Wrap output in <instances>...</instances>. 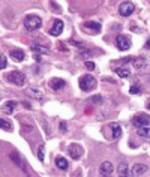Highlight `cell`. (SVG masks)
<instances>
[{"label": "cell", "mask_w": 150, "mask_h": 177, "mask_svg": "<svg viewBox=\"0 0 150 177\" xmlns=\"http://www.w3.org/2000/svg\"><path fill=\"white\" fill-rule=\"evenodd\" d=\"M9 56H11V59H14L15 62H23L24 57H26V54H24L23 50H12L11 53H9Z\"/></svg>", "instance_id": "13"}, {"label": "cell", "mask_w": 150, "mask_h": 177, "mask_svg": "<svg viewBox=\"0 0 150 177\" xmlns=\"http://www.w3.org/2000/svg\"><path fill=\"white\" fill-rule=\"evenodd\" d=\"M111 135H113L114 140L120 138V135H122V128H120L119 123H113V125H111Z\"/></svg>", "instance_id": "19"}, {"label": "cell", "mask_w": 150, "mask_h": 177, "mask_svg": "<svg viewBox=\"0 0 150 177\" xmlns=\"http://www.w3.org/2000/svg\"><path fill=\"white\" fill-rule=\"evenodd\" d=\"M66 86V83L62 80V78H51L50 80V87L53 89V90H60V89H63Z\"/></svg>", "instance_id": "12"}, {"label": "cell", "mask_w": 150, "mask_h": 177, "mask_svg": "<svg viewBox=\"0 0 150 177\" xmlns=\"http://www.w3.org/2000/svg\"><path fill=\"white\" fill-rule=\"evenodd\" d=\"M56 165H57V168H60V170H68L69 162H68V159H65L63 156H57V158H56Z\"/></svg>", "instance_id": "18"}, {"label": "cell", "mask_w": 150, "mask_h": 177, "mask_svg": "<svg viewBox=\"0 0 150 177\" xmlns=\"http://www.w3.org/2000/svg\"><path fill=\"white\" fill-rule=\"evenodd\" d=\"M116 47L119 48L120 51H128L131 48V41L129 38L125 35H119L116 38Z\"/></svg>", "instance_id": "5"}, {"label": "cell", "mask_w": 150, "mask_h": 177, "mask_svg": "<svg viewBox=\"0 0 150 177\" xmlns=\"http://www.w3.org/2000/svg\"><path fill=\"white\" fill-rule=\"evenodd\" d=\"M116 74H117L120 78H129V77H131V71L128 69L126 66H123V68H117V69H116Z\"/></svg>", "instance_id": "20"}, {"label": "cell", "mask_w": 150, "mask_h": 177, "mask_svg": "<svg viewBox=\"0 0 150 177\" xmlns=\"http://www.w3.org/2000/svg\"><path fill=\"white\" fill-rule=\"evenodd\" d=\"M41 26H42V20H41V17H38V15H27L26 20H24V27H26L29 32L38 30Z\"/></svg>", "instance_id": "2"}, {"label": "cell", "mask_w": 150, "mask_h": 177, "mask_svg": "<svg viewBox=\"0 0 150 177\" xmlns=\"http://www.w3.org/2000/svg\"><path fill=\"white\" fill-rule=\"evenodd\" d=\"M84 27H86V29H90L93 32H101V24L95 23V21H86V23H84Z\"/></svg>", "instance_id": "21"}, {"label": "cell", "mask_w": 150, "mask_h": 177, "mask_svg": "<svg viewBox=\"0 0 150 177\" xmlns=\"http://www.w3.org/2000/svg\"><path fill=\"white\" fill-rule=\"evenodd\" d=\"M83 147H81L80 144H71L69 147H68V153L72 159H80L81 156H83Z\"/></svg>", "instance_id": "7"}, {"label": "cell", "mask_w": 150, "mask_h": 177, "mask_svg": "<svg viewBox=\"0 0 150 177\" xmlns=\"http://www.w3.org/2000/svg\"><path fill=\"white\" fill-rule=\"evenodd\" d=\"M96 86H98V81L93 75H84L80 78V87L83 92H92L96 89Z\"/></svg>", "instance_id": "1"}, {"label": "cell", "mask_w": 150, "mask_h": 177, "mask_svg": "<svg viewBox=\"0 0 150 177\" xmlns=\"http://www.w3.org/2000/svg\"><path fill=\"white\" fill-rule=\"evenodd\" d=\"M30 50H32V51H35L36 54H39V56H41V54H50V50H48V48L47 47H44V45H38V44H32V45H30Z\"/></svg>", "instance_id": "15"}, {"label": "cell", "mask_w": 150, "mask_h": 177, "mask_svg": "<svg viewBox=\"0 0 150 177\" xmlns=\"http://www.w3.org/2000/svg\"><path fill=\"white\" fill-rule=\"evenodd\" d=\"M132 65H134V68H135V69H143V68L147 65V60L144 59V57H134Z\"/></svg>", "instance_id": "17"}, {"label": "cell", "mask_w": 150, "mask_h": 177, "mask_svg": "<svg viewBox=\"0 0 150 177\" xmlns=\"http://www.w3.org/2000/svg\"><path fill=\"white\" fill-rule=\"evenodd\" d=\"M9 158L12 159V162H14L15 165H17V167H20V168L23 170L24 173H27V168H26V165H24L23 159L20 158V155H17V153H14V152H11V153H9Z\"/></svg>", "instance_id": "11"}, {"label": "cell", "mask_w": 150, "mask_h": 177, "mask_svg": "<svg viewBox=\"0 0 150 177\" xmlns=\"http://www.w3.org/2000/svg\"><path fill=\"white\" fill-rule=\"evenodd\" d=\"M6 80L15 86H24L26 84V75L20 71H12L6 75Z\"/></svg>", "instance_id": "3"}, {"label": "cell", "mask_w": 150, "mask_h": 177, "mask_svg": "<svg viewBox=\"0 0 150 177\" xmlns=\"http://www.w3.org/2000/svg\"><path fill=\"white\" fill-rule=\"evenodd\" d=\"M86 68H87L89 71H93V69H95V63L90 62V60H89V62H86Z\"/></svg>", "instance_id": "29"}, {"label": "cell", "mask_w": 150, "mask_h": 177, "mask_svg": "<svg viewBox=\"0 0 150 177\" xmlns=\"http://www.w3.org/2000/svg\"><path fill=\"white\" fill-rule=\"evenodd\" d=\"M89 102H90V104H101V102H102V96H101V95H95V96H92V98L89 99Z\"/></svg>", "instance_id": "26"}, {"label": "cell", "mask_w": 150, "mask_h": 177, "mask_svg": "<svg viewBox=\"0 0 150 177\" xmlns=\"http://www.w3.org/2000/svg\"><path fill=\"white\" fill-rule=\"evenodd\" d=\"M117 171L120 173V176H126V174H128V164H126V162L119 164V167H117Z\"/></svg>", "instance_id": "23"}, {"label": "cell", "mask_w": 150, "mask_h": 177, "mask_svg": "<svg viewBox=\"0 0 150 177\" xmlns=\"http://www.w3.org/2000/svg\"><path fill=\"white\" fill-rule=\"evenodd\" d=\"M147 108H149V110H150V104H149V105H147Z\"/></svg>", "instance_id": "34"}, {"label": "cell", "mask_w": 150, "mask_h": 177, "mask_svg": "<svg viewBox=\"0 0 150 177\" xmlns=\"http://www.w3.org/2000/svg\"><path fill=\"white\" fill-rule=\"evenodd\" d=\"M134 11H135V5H134L132 2H123V3H120V6H119V12H120V15H123V17H129Z\"/></svg>", "instance_id": "6"}, {"label": "cell", "mask_w": 150, "mask_h": 177, "mask_svg": "<svg viewBox=\"0 0 150 177\" xmlns=\"http://www.w3.org/2000/svg\"><path fill=\"white\" fill-rule=\"evenodd\" d=\"M119 177H128V176H119Z\"/></svg>", "instance_id": "35"}, {"label": "cell", "mask_w": 150, "mask_h": 177, "mask_svg": "<svg viewBox=\"0 0 150 177\" xmlns=\"http://www.w3.org/2000/svg\"><path fill=\"white\" fill-rule=\"evenodd\" d=\"M0 128L3 131H12V126H11V123L8 122V120H0Z\"/></svg>", "instance_id": "25"}, {"label": "cell", "mask_w": 150, "mask_h": 177, "mask_svg": "<svg viewBox=\"0 0 150 177\" xmlns=\"http://www.w3.org/2000/svg\"><path fill=\"white\" fill-rule=\"evenodd\" d=\"M24 92H26V95H27L29 98H32V99H38V101H41V99L44 98V93H42V92H39V90L35 89V87H27Z\"/></svg>", "instance_id": "10"}, {"label": "cell", "mask_w": 150, "mask_h": 177, "mask_svg": "<svg viewBox=\"0 0 150 177\" xmlns=\"http://www.w3.org/2000/svg\"><path fill=\"white\" fill-rule=\"evenodd\" d=\"M6 66H8V62H6V56H3V54H2V56H0V69L3 71V69H5Z\"/></svg>", "instance_id": "27"}, {"label": "cell", "mask_w": 150, "mask_h": 177, "mask_svg": "<svg viewBox=\"0 0 150 177\" xmlns=\"http://www.w3.org/2000/svg\"><path fill=\"white\" fill-rule=\"evenodd\" d=\"M137 135H138V137H143V138H150V126L138 128V129H137Z\"/></svg>", "instance_id": "22"}, {"label": "cell", "mask_w": 150, "mask_h": 177, "mask_svg": "<svg viewBox=\"0 0 150 177\" xmlns=\"http://www.w3.org/2000/svg\"><path fill=\"white\" fill-rule=\"evenodd\" d=\"M38 158H39L41 162H44V146L39 147V150H38Z\"/></svg>", "instance_id": "28"}, {"label": "cell", "mask_w": 150, "mask_h": 177, "mask_svg": "<svg viewBox=\"0 0 150 177\" xmlns=\"http://www.w3.org/2000/svg\"><path fill=\"white\" fill-rule=\"evenodd\" d=\"M15 107H17V102L15 101H6L3 105H2V110L6 113V114H12L15 111Z\"/></svg>", "instance_id": "14"}, {"label": "cell", "mask_w": 150, "mask_h": 177, "mask_svg": "<svg viewBox=\"0 0 150 177\" xmlns=\"http://www.w3.org/2000/svg\"><path fill=\"white\" fill-rule=\"evenodd\" d=\"M59 128H60V131H66V123H65V122H62Z\"/></svg>", "instance_id": "31"}, {"label": "cell", "mask_w": 150, "mask_h": 177, "mask_svg": "<svg viewBox=\"0 0 150 177\" xmlns=\"http://www.w3.org/2000/svg\"><path fill=\"white\" fill-rule=\"evenodd\" d=\"M146 47H147V48H150V39H149V41H147V44H146Z\"/></svg>", "instance_id": "33"}, {"label": "cell", "mask_w": 150, "mask_h": 177, "mask_svg": "<svg viewBox=\"0 0 150 177\" xmlns=\"http://www.w3.org/2000/svg\"><path fill=\"white\" fill-rule=\"evenodd\" d=\"M146 171H147V167L144 165V164H135V165L132 167V174L134 176H143Z\"/></svg>", "instance_id": "16"}, {"label": "cell", "mask_w": 150, "mask_h": 177, "mask_svg": "<svg viewBox=\"0 0 150 177\" xmlns=\"http://www.w3.org/2000/svg\"><path fill=\"white\" fill-rule=\"evenodd\" d=\"M140 92H141V86H140L138 83L132 84V86H131V89H129V93H131V95H138Z\"/></svg>", "instance_id": "24"}, {"label": "cell", "mask_w": 150, "mask_h": 177, "mask_svg": "<svg viewBox=\"0 0 150 177\" xmlns=\"http://www.w3.org/2000/svg\"><path fill=\"white\" fill-rule=\"evenodd\" d=\"M150 123V116L149 114H138L132 119V125L138 129V128H144V126H149Z\"/></svg>", "instance_id": "4"}, {"label": "cell", "mask_w": 150, "mask_h": 177, "mask_svg": "<svg viewBox=\"0 0 150 177\" xmlns=\"http://www.w3.org/2000/svg\"><path fill=\"white\" fill-rule=\"evenodd\" d=\"M63 27H65V24H63L62 20H54L53 27L50 29V35L51 36H60L62 32H63Z\"/></svg>", "instance_id": "8"}, {"label": "cell", "mask_w": 150, "mask_h": 177, "mask_svg": "<svg viewBox=\"0 0 150 177\" xmlns=\"http://www.w3.org/2000/svg\"><path fill=\"white\" fill-rule=\"evenodd\" d=\"M131 30H132V32H137V33L141 32V29H138V26H135V24H131Z\"/></svg>", "instance_id": "30"}, {"label": "cell", "mask_w": 150, "mask_h": 177, "mask_svg": "<svg viewBox=\"0 0 150 177\" xmlns=\"http://www.w3.org/2000/svg\"><path fill=\"white\" fill-rule=\"evenodd\" d=\"M99 171H101L102 177L111 176V174H113V171H114L113 164H111V162H108V161H105V162H102V164H101V167H99Z\"/></svg>", "instance_id": "9"}, {"label": "cell", "mask_w": 150, "mask_h": 177, "mask_svg": "<svg viewBox=\"0 0 150 177\" xmlns=\"http://www.w3.org/2000/svg\"><path fill=\"white\" fill-rule=\"evenodd\" d=\"M35 60L36 62H41V56H39V54H35Z\"/></svg>", "instance_id": "32"}, {"label": "cell", "mask_w": 150, "mask_h": 177, "mask_svg": "<svg viewBox=\"0 0 150 177\" xmlns=\"http://www.w3.org/2000/svg\"><path fill=\"white\" fill-rule=\"evenodd\" d=\"M107 177H111V176H107Z\"/></svg>", "instance_id": "36"}]
</instances>
